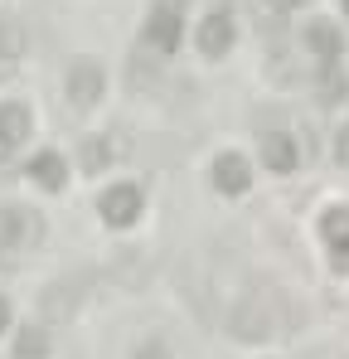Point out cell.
<instances>
[{
  "instance_id": "8992f818",
  "label": "cell",
  "mask_w": 349,
  "mask_h": 359,
  "mask_svg": "<svg viewBox=\"0 0 349 359\" xmlns=\"http://www.w3.org/2000/svg\"><path fill=\"white\" fill-rule=\"evenodd\" d=\"M39 311H44V320H73V311H78V287H73V282H49V287L39 292Z\"/></svg>"
},
{
  "instance_id": "277c9868",
  "label": "cell",
  "mask_w": 349,
  "mask_h": 359,
  "mask_svg": "<svg viewBox=\"0 0 349 359\" xmlns=\"http://www.w3.org/2000/svg\"><path fill=\"white\" fill-rule=\"evenodd\" d=\"M146 39H151L160 54H170L174 39H179V0H156V15H151V25H146Z\"/></svg>"
},
{
  "instance_id": "3957f363",
  "label": "cell",
  "mask_w": 349,
  "mask_h": 359,
  "mask_svg": "<svg viewBox=\"0 0 349 359\" xmlns=\"http://www.w3.org/2000/svg\"><path fill=\"white\" fill-rule=\"evenodd\" d=\"M44 233V224L25 209H0V252H20L25 243H34Z\"/></svg>"
},
{
  "instance_id": "52a82bcc",
  "label": "cell",
  "mask_w": 349,
  "mask_h": 359,
  "mask_svg": "<svg viewBox=\"0 0 349 359\" xmlns=\"http://www.w3.org/2000/svg\"><path fill=\"white\" fill-rule=\"evenodd\" d=\"M228 44H233V20H228V15H209V20H199V54L224 59Z\"/></svg>"
},
{
  "instance_id": "ffe728a7",
  "label": "cell",
  "mask_w": 349,
  "mask_h": 359,
  "mask_svg": "<svg viewBox=\"0 0 349 359\" xmlns=\"http://www.w3.org/2000/svg\"><path fill=\"white\" fill-rule=\"evenodd\" d=\"M136 359H170V350H165V345H156V340H151V345H141V350H136Z\"/></svg>"
},
{
  "instance_id": "30bf717a",
  "label": "cell",
  "mask_w": 349,
  "mask_h": 359,
  "mask_svg": "<svg viewBox=\"0 0 349 359\" xmlns=\"http://www.w3.org/2000/svg\"><path fill=\"white\" fill-rule=\"evenodd\" d=\"M78 156H83V170L88 175H102L116 161V141H107V136H83V151Z\"/></svg>"
},
{
  "instance_id": "9a60e30c",
  "label": "cell",
  "mask_w": 349,
  "mask_h": 359,
  "mask_svg": "<svg viewBox=\"0 0 349 359\" xmlns=\"http://www.w3.org/2000/svg\"><path fill=\"white\" fill-rule=\"evenodd\" d=\"M29 49V34H25V25L20 20H10V15H0V59L15 63L20 54Z\"/></svg>"
},
{
  "instance_id": "44dd1931",
  "label": "cell",
  "mask_w": 349,
  "mask_h": 359,
  "mask_svg": "<svg viewBox=\"0 0 349 359\" xmlns=\"http://www.w3.org/2000/svg\"><path fill=\"white\" fill-rule=\"evenodd\" d=\"M296 5H306V0H267V10H277V15L282 10H296Z\"/></svg>"
},
{
  "instance_id": "cb8c5ba5",
  "label": "cell",
  "mask_w": 349,
  "mask_h": 359,
  "mask_svg": "<svg viewBox=\"0 0 349 359\" xmlns=\"http://www.w3.org/2000/svg\"><path fill=\"white\" fill-rule=\"evenodd\" d=\"M10 73H15V63H5V59H0V83H5Z\"/></svg>"
},
{
  "instance_id": "ba28073f",
  "label": "cell",
  "mask_w": 349,
  "mask_h": 359,
  "mask_svg": "<svg viewBox=\"0 0 349 359\" xmlns=\"http://www.w3.org/2000/svg\"><path fill=\"white\" fill-rule=\"evenodd\" d=\"M112 277L121 287H146V277H151V262H146V252L141 248H121L112 257Z\"/></svg>"
},
{
  "instance_id": "484cf974",
  "label": "cell",
  "mask_w": 349,
  "mask_h": 359,
  "mask_svg": "<svg viewBox=\"0 0 349 359\" xmlns=\"http://www.w3.org/2000/svg\"><path fill=\"white\" fill-rule=\"evenodd\" d=\"M345 10H349V0H345Z\"/></svg>"
},
{
  "instance_id": "2e32d148",
  "label": "cell",
  "mask_w": 349,
  "mask_h": 359,
  "mask_svg": "<svg viewBox=\"0 0 349 359\" xmlns=\"http://www.w3.org/2000/svg\"><path fill=\"white\" fill-rule=\"evenodd\" d=\"M126 83H131V93H151V88H160V68H156L151 59H131Z\"/></svg>"
},
{
  "instance_id": "e0dca14e",
  "label": "cell",
  "mask_w": 349,
  "mask_h": 359,
  "mask_svg": "<svg viewBox=\"0 0 349 359\" xmlns=\"http://www.w3.org/2000/svg\"><path fill=\"white\" fill-rule=\"evenodd\" d=\"M49 355V335L34 325V330H20V340H15V359H44Z\"/></svg>"
},
{
  "instance_id": "d6986e66",
  "label": "cell",
  "mask_w": 349,
  "mask_h": 359,
  "mask_svg": "<svg viewBox=\"0 0 349 359\" xmlns=\"http://www.w3.org/2000/svg\"><path fill=\"white\" fill-rule=\"evenodd\" d=\"M315 93H320V102H345V93H349V83L335 73V68H325L320 78H315Z\"/></svg>"
},
{
  "instance_id": "7402d4cb",
  "label": "cell",
  "mask_w": 349,
  "mask_h": 359,
  "mask_svg": "<svg viewBox=\"0 0 349 359\" xmlns=\"http://www.w3.org/2000/svg\"><path fill=\"white\" fill-rule=\"evenodd\" d=\"M340 161H345V165H349V126H345V131H340Z\"/></svg>"
},
{
  "instance_id": "ac0fdd59",
  "label": "cell",
  "mask_w": 349,
  "mask_h": 359,
  "mask_svg": "<svg viewBox=\"0 0 349 359\" xmlns=\"http://www.w3.org/2000/svg\"><path fill=\"white\" fill-rule=\"evenodd\" d=\"M34 180H39L44 189H58V184H63V161H58L54 151H44V156L34 161Z\"/></svg>"
},
{
  "instance_id": "603a6c76",
  "label": "cell",
  "mask_w": 349,
  "mask_h": 359,
  "mask_svg": "<svg viewBox=\"0 0 349 359\" xmlns=\"http://www.w3.org/2000/svg\"><path fill=\"white\" fill-rule=\"evenodd\" d=\"M5 325H10V301L0 297V330H5Z\"/></svg>"
},
{
  "instance_id": "7a4b0ae2",
  "label": "cell",
  "mask_w": 349,
  "mask_h": 359,
  "mask_svg": "<svg viewBox=\"0 0 349 359\" xmlns=\"http://www.w3.org/2000/svg\"><path fill=\"white\" fill-rule=\"evenodd\" d=\"M63 93H68L73 107H93V102L102 97V68H97L93 59L68 63V73H63Z\"/></svg>"
},
{
  "instance_id": "6da1fadb",
  "label": "cell",
  "mask_w": 349,
  "mask_h": 359,
  "mask_svg": "<svg viewBox=\"0 0 349 359\" xmlns=\"http://www.w3.org/2000/svg\"><path fill=\"white\" fill-rule=\"evenodd\" d=\"M228 330L238 340H267V335H277V311H272V301L242 297L228 316Z\"/></svg>"
},
{
  "instance_id": "9c48e42d",
  "label": "cell",
  "mask_w": 349,
  "mask_h": 359,
  "mask_svg": "<svg viewBox=\"0 0 349 359\" xmlns=\"http://www.w3.org/2000/svg\"><path fill=\"white\" fill-rule=\"evenodd\" d=\"M214 184H219L224 194H242V189H247V161H242V156H219V161H214Z\"/></svg>"
},
{
  "instance_id": "d4e9b609",
  "label": "cell",
  "mask_w": 349,
  "mask_h": 359,
  "mask_svg": "<svg viewBox=\"0 0 349 359\" xmlns=\"http://www.w3.org/2000/svg\"><path fill=\"white\" fill-rule=\"evenodd\" d=\"M10 151H15V146H10V141H0V161H5V156H10Z\"/></svg>"
},
{
  "instance_id": "7c38bea8",
  "label": "cell",
  "mask_w": 349,
  "mask_h": 359,
  "mask_svg": "<svg viewBox=\"0 0 349 359\" xmlns=\"http://www.w3.org/2000/svg\"><path fill=\"white\" fill-rule=\"evenodd\" d=\"M325 238H330V252H335V267H349V214L345 209L325 214Z\"/></svg>"
},
{
  "instance_id": "5bb4252c",
  "label": "cell",
  "mask_w": 349,
  "mask_h": 359,
  "mask_svg": "<svg viewBox=\"0 0 349 359\" xmlns=\"http://www.w3.org/2000/svg\"><path fill=\"white\" fill-rule=\"evenodd\" d=\"M25 136H29V107H20V102H5V107H0V141L20 146Z\"/></svg>"
},
{
  "instance_id": "4fadbf2b",
  "label": "cell",
  "mask_w": 349,
  "mask_h": 359,
  "mask_svg": "<svg viewBox=\"0 0 349 359\" xmlns=\"http://www.w3.org/2000/svg\"><path fill=\"white\" fill-rule=\"evenodd\" d=\"M306 44H310V54H315V59H340V44H345V39H340V29H335V25H325V20H315V25H310V34H306Z\"/></svg>"
},
{
  "instance_id": "8fae6325",
  "label": "cell",
  "mask_w": 349,
  "mask_h": 359,
  "mask_svg": "<svg viewBox=\"0 0 349 359\" xmlns=\"http://www.w3.org/2000/svg\"><path fill=\"white\" fill-rule=\"evenodd\" d=\"M262 161H267V165H272L277 175L296 170V146H291V136H282V131L262 136Z\"/></svg>"
},
{
  "instance_id": "5b68a950",
  "label": "cell",
  "mask_w": 349,
  "mask_h": 359,
  "mask_svg": "<svg viewBox=\"0 0 349 359\" xmlns=\"http://www.w3.org/2000/svg\"><path fill=\"white\" fill-rule=\"evenodd\" d=\"M136 214H141V189L136 184H112L102 194V219L107 224H131Z\"/></svg>"
}]
</instances>
